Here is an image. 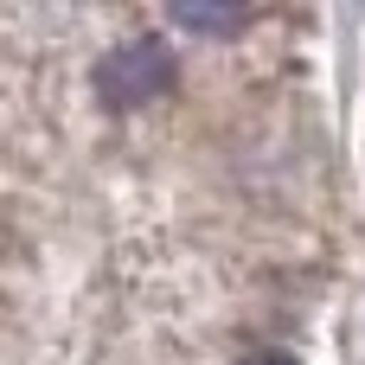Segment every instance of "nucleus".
<instances>
[{"label": "nucleus", "instance_id": "obj_2", "mask_svg": "<svg viewBox=\"0 0 365 365\" xmlns=\"http://www.w3.org/2000/svg\"><path fill=\"white\" fill-rule=\"evenodd\" d=\"M167 13L199 38H237L250 26V0H167Z\"/></svg>", "mask_w": 365, "mask_h": 365}, {"label": "nucleus", "instance_id": "obj_3", "mask_svg": "<svg viewBox=\"0 0 365 365\" xmlns=\"http://www.w3.org/2000/svg\"><path fill=\"white\" fill-rule=\"evenodd\" d=\"M257 365H282V359H257Z\"/></svg>", "mask_w": 365, "mask_h": 365}, {"label": "nucleus", "instance_id": "obj_1", "mask_svg": "<svg viewBox=\"0 0 365 365\" xmlns=\"http://www.w3.org/2000/svg\"><path fill=\"white\" fill-rule=\"evenodd\" d=\"M173 90V51L160 38H128L96 64V96L109 109H141Z\"/></svg>", "mask_w": 365, "mask_h": 365}]
</instances>
